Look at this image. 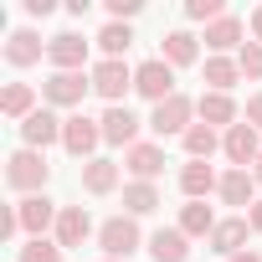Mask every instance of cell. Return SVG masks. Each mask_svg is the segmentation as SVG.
I'll list each match as a JSON object with an SVG mask.
<instances>
[{
	"label": "cell",
	"mask_w": 262,
	"mask_h": 262,
	"mask_svg": "<svg viewBox=\"0 0 262 262\" xmlns=\"http://www.w3.org/2000/svg\"><path fill=\"white\" fill-rule=\"evenodd\" d=\"M247 123H252V128H262V93H252V98H247Z\"/></svg>",
	"instance_id": "obj_34"
},
{
	"label": "cell",
	"mask_w": 262,
	"mask_h": 262,
	"mask_svg": "<svg viewBox=\"0 0 262 262\" xmlns=\"http://www.w3.org/2000/svg\"><path fill=\"white\" fill-rule=\"evenodd\" d=\"M6 62H11V67H31V62H41V41H36V31H16V36L6 41Z\"/></svg>",
	"instance_id": "obj_22"
},
{
	"label": "cell",
	"mask_w": 262,
	"mask_h": 262,
	"mask_svg": "<svg viewBox=\"0 0 262 262\" xmlns=\"http://www.w3.org/2000/svg\"><path fill=\"white\" fill-rule=\"evenodd\" d=\"M247 226H252L247 216L216 221V231H211V247H216V252H231V257H236V252H247V247H242V242H247Z\"/></svg>",
	"instance_id": "obj_19"
},
{
	"label": "cell",
	"mask_w": 262,
	"mask_h": 262,
	"mask_svg": "<svg viewBox=\"0 0 262 262\" xmlns=\"http://www.w3.org/2000/svg\"><path fill=\"white\" fill-rule=\"evenodd\" d=\"M190 113H195V103L190 98H165L160 108H155V118H149V128H155V134L165 139V134H190Z\"/></svg>",
	"instance_id": "obj_5"
},
{
	"label": "cell",
	"mask_w": 262,
	"mask_h": 262,
	"mask_svg": "<svg viewBox=\"0 0 262 262\" xmlns=\"http://www.w3.org/2000/svg\"><path fill=\"white\" fill-rule=\"evenodd\" d=\"M108 16H113V21H128V16H139V0H108Z\"/></svg>",
	"instance_id": "obj_33"
},
{
	"label": "cell",
	"mask_w": 262,
	"mask_h": 262,
	"mask_svg": "<svg viewBox=\"0 0 262 262\" xmlns=\"http://www.w3.org/2000/svg\"><path fill=\"white\" fill-rule=\"evenodd\" d=\"M236 77H242L236 62H226V57H211V62H206V82H211V93H226Z\"/></svg>",
	"instance_id": "obj_29"
},
{
	"label": "cell",
	"mask_w": 262,
	"mask_h": 262,
	"mask_svg": "<svg viewBox=\"0 0 262 262\" xmlns=\"http://www.w3.org/2000/svg\"><path fill=\"white\" fill-rule=\"evenodd\" d=\"M257 185H262V160H257Z\"/></svg>",
	"instance_id": "obj_38"
},
{
	"label": "cell",
	"mask_w": 262,
	"mask_h": 262,
	"mask_svg": "<svg viewBox=\"0 0 262 262\" xmlns=\"http://www.w3.org/2000/svg\"><path fill=\"white\" fill-rule=\"evenodd\" d=\"M128 88H134V72H128L123 62H113V57H103L98 67H93V93L98 98H108V108L128 93Z\"/></svg>",
	"instance_id": "obj_4"
},
{
	"label": "cell",
	"mask_w": 262,
	"mask_h": 262,
	"mask_svg": "<svg viewBox=\"0 0 262 262\" xmlns=\"http://www.w3.org/2000/svg\"><path fill=\"white\" fill-rule=\"evenodd\" d=\"M185 16H190V21H206V26H211V21H221L226 11H221V0H190V6H185Z\"/></svg>",
	"instance_id": "obj_32"
},
{
	"label": "cell",
	"mask_w": 262,
	"mask_h": 262,
	"mask_svg": "<svg viewBox=\"0 0 262 262\" xmlns=\"http://www.w3.org/2000/svg\"><path fill=\"white\" fill-rule=\"evenodd\" d=\"M252 185H257V180H252L247 170H231V175H221V201H226V206H257V201H252Z\"/></svg>",
	"instance_id": "obj_23"
},
{
	"label": "cell",
	"mask_w": 262,
	"mask_h": 262,
	"mask_svg": "<svg viewBox=\"0 0 262 262\" xmlns=\"http://www.w3.org/2000/svg\"><path fill=\"white\" fill-rule=\"evenodd\" d=\"M221 149H226V160L242 165V170L262 160V144H257V128H252V123H231V128H226V139H221Z\"/></svg>",
	"instance_id": "obj_7"
},
{
	"label": "cell",
	"mask_w": 262,
	"mask_h": 262,
	"mask_svg": "<svg viewBox=\"0 0 262 262\" xmlns=\"http://www.w3.org/2000/svg\"><path fill=\"white\" fill-rule=\"evenodd\" d=\"M247 221H252V231H262V201H257V206L247 211Z\"/></svg>",
	"instance_id": "obj_35"
},
{
	"label": "cell",
	"mask_w": 262,
	"mask_h": 262,
	"mask_svg": "<svg viewBox=\"0 0 262 262\" xmlns=\"http://www.w3.org/2000/svg\"><path fill=\"white\" fill-rule=\"evenodd\" d=\"M134 93H144V98L160 108L165 98H175V67H170L165 57H149V62H139V67H134Z\"/></svg>",
	"instance_id": "obj_1"
},
{
	"label": "cell",
	"mask_w": 262,
	"mask_h": 262,
	"mask_svg": "<svg viewBox=\"0 0 262 262\" xmlns=\"http://www.w3.org/2000/svg\"><path fill=\"white\" fill-rule=\"evenodd\" d=\"M180 190H185L190 201H201V195H211V190H221V180H216V170H211L206 160H190V165L180 170Z\"/></svg>",
	"instance_id": "obj_16"
},
{
	"label": "cell",
	"mask_w": 262,
	"mask_h": 262,
	"mask_svg": "<svg viewBox=\"0 0 262 262\" xmlns=\"http://www.w3.org/2000/svg\"><path fill=\"white\" fill-rule=\"evenodd\" d=\"M16 211H21V226H26L31 236H41V231H47V226H57V216H62V211H57L47 195H26Z\"/></svg>",
	"instance_id": "obj_13"
},
{
	"label": "cell",
	"mask_w": 262,
	"mask_h": 262,
	"mask_svg": "<svg viewBox=\"0 0 262 262\" xmlns=\"http://www.w3.org/2000/svg\"><path fill=\"white\" fill-rule=\"evenodd\" d=\"M103 262H113V257H103Z\"/></svg>",
	"instance_id": "obj_39"
},
{
	"label": "cell",
	"mask_w": 262,
	"mask_h": 262,
	"mask_svg": "<svg viewBox=\"0 0 262 262\" xmlns=\"http://www.w3.org/2000/svg\"><path fill=\"white\" fill-rule=\"evenodd\" d=\"M195 113H201V123H211V128H216V123H226V128L236 123V103H231L226 93H201Z\"/></svg>",
	"instance_id": "obj_17"
},
{
	"label": "cell",
	"mask_w": 262,
	"mask_h": 262,
	"mask_svg": "<svg viewBox=\"0 0 262 262\" xmlns=\"http://www.w3.org/2000/svg\"><path fill=\"white\" fill-rule=\"evenodd\" d=\"M206 47H211V52L247 47V41H242V21H236V16H221V21H211V26H206Z\"/></svg>",
	"instance_id": "obj_21"
},
{
	"label": "cell",
	"mask_w": 262,
	"mask_h": 262,
	"mask_svg": "<svg viewBox=\"0 0 262 262\" xmlns=\"http://www.w3.org/2000/svg\"><path fill=\"white\" fill-rule=\"evenodd\" d=\"M62 123H67V118H57V113L36 108V113L21 123V139H26V149H47V144H57V139H62Z\"/></svg>",
	"instance_id": "obj_10"
},
{
	"label": "cell",
	"mask_w": 262,
	"mask_h": 262,
	"mask_svg": "<svg viewBox=\"0 0 262 262\" xmlns=\"http://www.w3.org/2000/svg\"><path fill=\"white\" fill-rule=\"evenodd\" d=\"M98 123H103V139H108V144H128V149H134V134H139V118L128 113L123 103H113V108H108V113H103Z\"/></svg>",
	"instance_id": "obj_12"
},
{
	"label": "cell",
	"mask_w": 262,
	"mask_h": 262,
	"mask_svg": "<svg viewBox=\"0 0 262 262\" xmlns=\"http://www.w3.org/2000/svg\"><path fill=\"white\" fill-rule=\"evenodd\" d=\"M165 62L170 67H190L195 62V36L190 31H170L165 36Z\"/></svg>",
	"instance_id": "obj_28"
},
{
	"label": "cell",
	"mask_w": 262,
	"mask_h": 262,
	"mask_svg": "<svg viewBox=\"0 0 262 262\" xmlns=\"http://www.w3.org/2000/svg\"><path fill=\"white\" fill-rule=\"evenodd\" d=\"M236 67H242V77H262V41H247L236 52Z\"/></svg>",
	"instance_id": "obj_31"
},
{
	"label": "cell",
	"mask_w": 262,
	"mask_h": 262,
	"mask_svg": "<svg viewBox=\"0 0 262 262\" xmlns=\"http://www.w3.org/2000/svg\"><path fill=\"white\" fill-rule=\"evenodd\" d=\"M88 88H93V77H82V72H52V77L41 82V98L57 103V108H72V103H82Z\"/></svg>",
	"instance_id": "obj_6"
},
{
	"label": "cell",
	"mask_w": 262,
	"mask_h": 262,
	"mask_svg": "<svg viewBox=\"0 0 262 262\" xmlns=\"http://www.w3.org/2000/svg\"><path fill=\"white\" fill-rule=\"evenodd\" d=\"M216 144H221V139H216L211 123H190V134H185V155H190V160H211Z\"/></svg>",
	"instance_id": "obj_26"
},
{
	"label": "cell",
	"mask_w": 262,
	"mask_h": 262,
	"mask_svg": "<svg viewBox=\"0 0 262 262\" xmlns=\"http://www.w3.org/2000/svg\"><path fill=\"white\" fill-rule=\"evenodd\" d=\"M47 175H52V165L41 160V149H16V155L6 160V180H11V190H36V195H41Z\"/></svg>",
	"instance_id": "obj_2"
},
{
	"label": "cell",
	"mask_w": 262,
	"mask_h": 262,
	"mask_svg": "<svg viewBox=\"0 0 262 262\" xmlns=\"http://www.w3.org/2000/svg\"><path fill=\"white\" fill-rule=\"evenodd\" d=\"M113 185H118V165L113 160H88L82 165V190L88 195H108Z\"/></svg>",
	"instance_id": "obj_18"
},
{
	"label": "cell",
	"mask_w": 262,
	"mask_h": 262,
	"mask_svg": "<svg viewBox=\"0 0 262 262\" xmlns=\"http://www.w3.org/2000/svg\"><path fill=\"white\" fill-rule=\"evenodd\" d=\"M21 262H62V247L47 242V236H31V242L21 247Z\"/></svg>",
	"instance_id": "obj_30"
},
{
	"label": "cell",
	"mask_w": 262,
	"mask_h": 262,
	"mask_svg": "<svg viewBox=\"0 0 262 262\" xmlns=\"http://www.w3.org/2000/svg\"><path fill=\"white\" fill-rule=\"evenodd\" d=\"M98 139H103V123H93V118H82V113H72L67 123H62V144H67V155H93L98 149Z\"/></svg>",
	"instance_id": "obj_8"
},
{
	"label": "cell",
	"mask_w": 262,
	"mask_h": 262,
	"mask_svg": "<svg viewBox=\"0 0 262 262\" xmlns=\"http://www.w3.org/2000/svg\"><path fill=\"white\" fill-rule=\"evenodd\" d=\"M123 206H128V216H149L155 206H160V190L149 185V180H134L123 190Z\"/></svg>",
	"instance_id": "obj_25"
},
{
	"label": "cell",
	"mask_w": 262,
	"mask_h": 262,
	"mask_svg": "<svg viewBox=\"0 0 262 262\" xmlns=\"http://www.w3.org/2000/svg\"><path fill=\"white\" fill-rule=\"evenodd\" d=\"M252 31H257V41H262V6L252 11Z\"/></svg>",
	"instance_id": "obj_36"
},
{
	"label": "cell",
	"mask_w": 262,
	"mask_h": 262,
	"mask_svg": "<svg viewBox=\"0 0 262 262\" xmlns=\"http://www.w3.org/2000/svg\"><path fill=\"white\" fill-rule=\"evenodd\" d=\"M0 113H6V118H21V123H26V118L36 113V93H31L26 82H11L6 93H0Z\"/></svg>",
	"instance_id": "obj_20"
},
{
	"label": "cell",
	"mask_w": 262,
	"mask_h": 262,
	"mask_svg": "<svg viewBox=\"0 0 262 262\" xmlns=\"http://www.w3.org/2000/svg\"><path fill=\"white\" fill-rule=\"evenodd\" d=\"M231 262H262V257H257V252H236Z\"/></svg>",
	"instance_id": "obj_37"
},
{
	"label": "cell",
	"mask_w": 262,
	"mask_h": 262,
	"mask_svg": "<svg viewBox=\"0 0 262 262\" xmlns=\"http://www.w3.org/2000/svg\"><path fill=\"white\" fill-rule=\"evenodd\" d=\"M128 41H134V31H128L123 21H108L103 31H98V47L113 57V62H123V52H128Z\"/></svg>",
	"instance_id": "obj_27"
},
{
	"label": "cell",
	"mask_w": 262,
	"mask_h": 262,
	"mask_svg": "<svg viewBox=\"0 0 262 262\" xmlns=\"http://www.w3.org/2000/svg\"><path fill=\"white\" fill-rule=\"evenodd\" d=\"M47 57H52L57 72H82V62H88V41L72 36V31H62V36L47 41Z\"/></svg>",
	"instance_id": "obj_9"
},
{
	"label": "cell",
	"mask_w": 262,
	"mask_h": 262,
	"mask_svg": "<svg viewBox=\"0 0 262 262\" xmlns=\"http://www.w3.org/2000/svg\"><path fill=\"white\" fill-rule=\"evenodd\" d=\"M88 231H93L88 211L82 206H62V216H57V247H82Z\"/></svg>",
	"instance_id": "obj_14"
},
{
	"label": "cell",
	"mask_w": 262,
	"mask_h": 262,
	"mask_svg": "<svg viewBox=\"0 0 262 262\" xmlns=\"http://www.w3.org/2000/svg\"><path fill=\"white\" fill-rule=\"evenodd\" d=\"M98 247H103L113 262H123L128 252L139 247V226H134V216H113V221H103V226H98Z\"/></svg>",
	"instance_id": "obj_3"
},
{
	"label": "cell",
	"mask_w": 262,
	"mask_h": 262,
	"mask_svg": "<svg viewBox=\"0 0 262 262\" xmlns=\"http://www.w3.org/2000/svg\"><path fill=\"white\" fill-rule=\"evenodd\" d=\"M123 165H128L134 180H155V175L165 170V149H160V144H134V149L123 155Z\"/></svg>",
	"instance_id": "obj_15"
},
{
	"label": "cell",
	"mask_w": 262,
	"mask_h": 262,
	"mask_svg": "<svg viewBox=\"0 0 262 262\" xmlns=\"http://www.w3.org/2000/svg\"><path fill=\"white\" fill-rule=\"evenodd\" d=\"M149 257H155V262H185V257H190V236H185L180 226H160V231L149 236Z\"/></svg>",
	"instance_id": "obj_11"
},
{
	"label": "cell",
	"mask_w": 262,
	"mask_h": 262,
	"mask_svg": "<svg viewBox=\"0 0 262 262\" xmlns=\"http://www.w3.org/2000/svg\"><path fill=\"white\" fill-rule=\"evenodd\" d=\"M180 231H185V236H211V231H216L211 206H206V201H190V206L180 211Z\"/></svg>",
	"instance_id": "obj_24"
}]
</instances>
